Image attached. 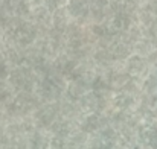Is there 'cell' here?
Returning a JSON list of instances; mask_svg holds the SVG:
<instances>
[{"label": "cell", "mask_w": 157, "mask_h": 149, "mask_svg": "<svg viewBox=\"0 0 157 149\" xmlns=\"http://www.w3.org/2000/svg\"><path fill=\"white\" fill-rule=\"evenodd\" d=\"M66 12L72 21L81 24V20H87L90 17L89 0H67Z\"/></svg>", "instance_id": "6da1fadb"}]
</instances>
